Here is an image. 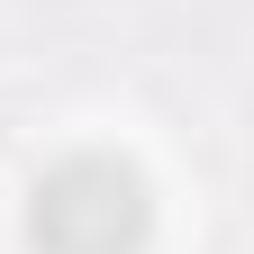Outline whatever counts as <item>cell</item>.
Returning <instances> with one entry per match:
<instances>
[{
	"instance_id": "1",
	"label": "cell",
	"mask_w": 254,
	"mask_h": 254,
	"mask_svg": "<svg viewBox=\"0 0 254 254\" xmlns=\"http://www.w3.org/2000/svg\"><path fill=\"white\" fill-rule=\"evenodd\" d=\"M27 245L37 254H145L154 190L127 154H64L27 190Z\"/></svg>"
}]
</instances>
